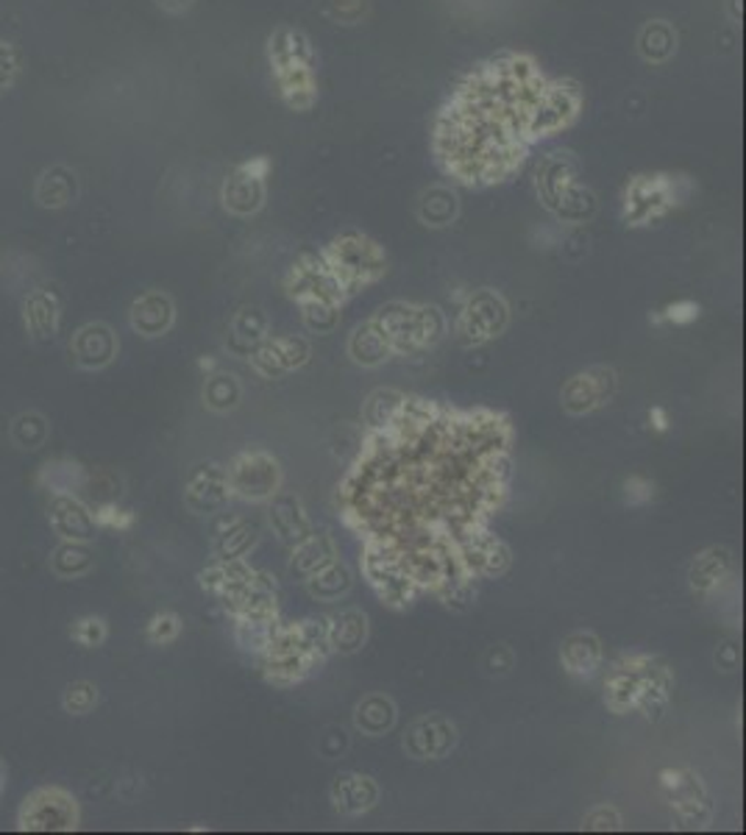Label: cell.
Returning a JSON list of instances; mask_svg holds the SVG:
<instances>
[{
    "mask_svg": "<svg viewBox=\"0 0 746 835\" xmlns=\"http://www.w3.org/2000/svg\"><path fill=\"white\" fill-rule=\"evenodd\" d=\"M546 78L529 54L480 62L454 87L432 129L435 162L465 187L507 182L533 149V125Z\"/></svg>",
    "mask_w": 746,
    "mask_h": 835,
    "instance_id": "6da1fadb",
    "label": "cell"
},
{
    "mask_svg": "<svg viewBox=\"0 0 746 835\" xmlns=\"http://www.w3.org/2000/svg\"><path fill=\"white\" fill-rule=\"evenodd\" d=\"M329 638H326V618H307V622L276 627L265 655V674L273 685H293L301 682L312 669L326 660Z\"/></svg>",
    "mask_w": 746,
    "mask_h": 835,
    "instance_id": "7a4b0ae2",
    "label": "cell"
},
{
    "mask_svg": "<svg viewBox=\"0 0 746 835\" xmlns=\"http://www.w3.org/2000/svg\"><path fill=\"white\" fill-rule=\"evenodd\" d=\"M273 78H276L278 96L296 112H307L318 101V81H315V56L309 40L298 29L282 25L271 34L267 42Z\"/></svg>",
    "mask_w": 746,
    "mask_h": 835,
    "instance_id": "3957f363",
    "label": "cell"
},
{
    "mask_svg": "<svg viewBox=\"0 0 746 835\" xmlns=\"http://www.w3.org/2000/svg\"><path fill=\"white\" fill-rule=\"evenodd\" d=\"M371 320L382 329L393 354H418L446 334L443 312L427 304H387Z\"/></svg>",
    "mask_w": 746,
    "mask_h": 835,
    "instance_id": "277c9868",
    "label": "cell"
},
{
    "mask_svg": "<svg viewBox=\"0 0 746 835\" xmlns=\"http://www.w3.org/2000/svg\"><path fill=\"white\" fill-rule=\"evenodd\" d=\"M332 271V276L338 278L340 287H343L345 296H354L362 287L380 282L387 273V256L380 245L373 243L365 234H340L338 240H332V245H326V251H320Z\"/></svg>",
    "mask_w": 746,
    "mask_h": 835,
    "instance_id": "5b68a950",
    "label": "cell"
},
{
    "mask_svg": "<svg viewBox=\"0 0 746 835\" xmlns=\"http://www.w3.org/2000/svg\"><path fill=\"white\" fill-rule=\"evenodd\" d=\"M81 822L78 800L62 785L31 791L18 811V829L23 833H73Z\"/></svg>",
    "mask_w": 746,
    "mask_h": 835,
    "instance_id": "8992f818",
    "label": "cell"
},
{
    "mask_svg": "<svg viewBox=\"0 0 746 835\" xmlns=\"http://www.w3.org/2000/svg\"><path fill=\"white\" fill-rule=\"evenodd\" d=\"M509 320L507 301L496 290H474L457 318V340L462 345H482L498 338Z\"/></svg>",
    "mask_w": 746,
    "mask_h": 835,
    "instance_id": "52a82bcc",
    "label": "cell"
},
{
    "mask_svg": "<svg viewBox=\"0 0 746 835\" xmlns=\"http://www.w3.org/2000/svg\"><path fill=\"white\" fill-rule=\"evenodd\" d=\"M226 476H229L231 493L245 502H267L282 487V465L276 457L265 454V451L238 454L226 469Z\"/></svg>",
    "mask_w": 746,
    "mask_h": 835,
    "instance_id": "ba28073f",
    "label": "cell"
},
{
    "mask_svg": "<svg viewBox=\"0 0 746 835\" xmlns=\"http://www.w3.org/2000/svg\"><path fill=\"white\" fill-rule=\"evenodd\" d=\"M580 109L582 92L574 81L557 78V81L546 84L544 98H540L538 103V112H535L533 125H529L533 143H540L546 136H555L563 129H569V125L580 118Z\"/></svg>",
    "mask_w": 746,
    "mask_h": 835,
    "instance_id": "9c48e42d",
    "label": "cell"
},
{
    "mask_svg": "<svg viewBox=\"0 0 746 835\" xmlns=\"http://www.w3.org/2000/svg\"><path fill=\"white\" fill-rule=\"evenodd\" d=\"M677 201L680 196H677V182L671 176L666 173L635 176L624 193V218L629 226H646L663 218L669 209H674Z\"/></svg>",
    "mask_w": 746,
    "mask_h": 835,
    "instance_id": "30bf717a",
    "label": "cell"
},
{
    "mask_svg": "<svg viewBox=\"0 0 746 835\" xmlns=\"http://www.w3.org/2000/svg\"><path fill=\"white\" fill-rule=\"evenodd\" d=\"M267 171H271L267 156H256V160L234 167L223 184V207L238 218H249V215L260 212L262 204H265Z\"/></svg>",
    "mask_w": 746,
    "mask_h": 835,
    "instance_id": "8fae6325",
    "label": "cell"
},
{
    "mask_svg": "<svg viewBox=\"0 0 746 835\" xmlns=\"http://www.w3.org/2000/svg\"><path fill=\"white\" fill-rule=\"evenodd\" d=\"M48 521L54 532L62 540H89L96 538V516H92V504L84 502L76 493H51L48 504Z\"/></svg>",
    "mask_w": 746,
    "mask_h": 835,
    "instance_id": "7c38bea8",
    "label": "cell"
},
{
    "mask_svg": "<svg viewBox=\"0 0 746 835\" xmlns=\"http://www.w3.org/2000/svg\"><path fill=\"white\" fill-rule=\"evenodd\" d=\"M231 496L229 476L218 462H198L184 485V502L193 513H215Z\"/></svg>",
    "mask_w": 746,
    "mask_h": 835,
    "instance_id": "4fadbf2b",
    "label": "cell"
},
{
    "mask_svg": "<svg viewBox=\"0 0 746 835\" xmlns=\"http://www.w3.org/2000/svg\"><path fill=\"white\" fill-rule=\"evenodd\" d=\"M616 393V371L613 367H593L588 374H577L563 387V407L571 415L591 413V409L602 407L604 402H611Z\"/></svg>",
    "mask_w": 746,
    "mask_h": 835,
    "instance_id": "5bb4252c",
    "label": "cell"
},
{
    "mask_svg": "<svg viewBox=\"0 0 746 835\" xmlns=\"http://www.w3.org/2000/svg\"><path fill=\"white\" fill-rule=\"evenodd\" d=\"M120 340L107 323H87L70 340V356L81 371H101L118 356Z\"/></svg>",
    "mask_w": 746,
    "mask_h": 835,
    "instance_id": "9a60e30c",
    "label": "cell"
},
{
    "mask_svg": "<svg viewBox=\"0 0 746 835\" xmlns=\"http://www.w3.org/2000/svg\"><path fill=\"white\" fill-rule=\"evenodd\" d=\"M457 727L443 716H427L415 722L404 738V749L418 760H440L454 749Z\"/></svg>",
    "mask_w": 746,
    "mask_h": 835,
    "instance_id": "2e32d148",
    "label": "cell"
},
{
    "mask_svg": "<svg viewBox=\"0 0 746 835\" xmlns=\"http://www.w3.org/2000/svg\"><path fill=\"white\" fill-rule=\"evenodd\" d=\"M131 329L143 338H162L173 329L176 323V307H173V298L167 293L151 290L143 293L131 304Z\"/></svg>",
    "mask_w": 746,
    "mask_h": 835,
    "instance_id": "e0dca14e",
    "label": "cell"
},
{
    "mask_svg": "<svg viewBox=\"0 0 746 835\" xmlns=\"http://www.w3.org/2000/svg\"><path fill=\"white\" fill-rule=\"evenodd\" d=\"M334 811L343 816H362L380 802V785L367 774H338L332 782Z\"/></svg>",
    "mask_w": 746,
    "mask_h": 835,
    "instance_id": "ac0fdd59",
    "label": "cell"
},
{
    "mask_svg": "<svg viewBox=\"0 0 746 835\" xmlns=\"http://www.w3.org/2000/svg\"><path fill=\"white\" fill-rule=\"evenodd\" d=\"M577 184V162L571 154H551L544 165L538 167V196L544 198L546 207L555 212L569 190Z\"/></svg>",
    "mask_w": 746,
    "mask_h": 835,
    "instance_id": "d6986e66",
    "label": "cell"
},
{
    "mask_svg": "<svg viewBox=\"0 0 746 835\" xmlns=\"http://www.w3.org/2000/svg\"><path fill=\"white\" fill-rule=\"evenodd\" d=\"M62 323V307L54 293L36 290L25 301V329L36 343H48L56 338Z\"/></svg>",
    "mask_w": 746,
    "mask_h": 835,
    "instance_id": "ffe728a7",
    "label": "cell"
},
{
    "mask_svg": "<svg viewBox=\"0 0 746 835\" xmlns=\"http://www.w3.org/2000/svg\"><path fill=\"white\" fill-rule=\"evenodd\" d=\"M326 638L329 649L340 655H354L367 638V618L360 611H340L338 616L326 618Z\"/></svg>",
    "mask_w": 746,
    "mask_h": 835,
    "instance_id": "44dd1931",
    "label": "cell"
},
{
    "mask_svg": "<svg viewBox=\"0 0 746 835\" xmlns=\"http://www.w3.org/2000/svg\"><path fill=\"white\" fill-rule=\"evenodd\" d=\"M560 660H563L569 674L593 677L602 666V644L593 633H574L566 638Z\"/></svg>",
    "mask_w": 746,
    "mask_h": 835,
    "instance_id": "7402d4cb",
    "label": "cell"
},
{
    "mask_svg": "<svg viewBox=\"0 0 746 835\" xmlns=\"http://www.w3.org/2000/svg\"><path fill=\"white\" fill-rule=\"evenodd\" d=\"M271 524L278 532V538L296 546L307 535H312V524H309L307 513H304L301 502L296 496H273L271 504Z\"/></svg>",
    "mask_w": 746,
    "mask_h": 835,
    "instance_id": "603a6c76",
    "label": "cell"
},
{
    "mask_svg": "<svg viewBox=\"0 0 746 835\" xmlns=\"http://www.w3.org/2000/svg\"><path fill=\"white\" fill-rule=\"evenodd\" d=\"M349 354L356 365L376 367L385 360H391L393 349H391V343H387L385 334H382V329L376 327L373 320H367V323L356 327L354 334H351Z\"/></svg>",
    "mask_w": 746,
    "mask_h": 835,
    "instance_id": "cb8c5ba5",
    "label": "cell"
},
{
    "mask_svg": "<svg viewBox=\"0 0 746 835\" xmlns=\"http://www.w3.org/2000/svg\"><path fill=\"white\" fill-rule=\"evenodd\" d=\"M267 338V318L262 315V309L245 307L234 315L229 329V351L234 354L251 356V351Z\"/></svg>",
    "mask_w": 746,
    "mask_h": 835,
    "instance_id": "d4e9b609",
    "label": "cell"
},
{
    "mask_svg": "<svg viewBox=\"0 0 746 835\" xmlns=\"http://www.w3.org/2000/svg\"><path fill=\"white\" fill-rule=\"evenodd\" d=\"M96 565V554L89 549V543L84 540H62L59 546L51 554V571H54L59 580H78V576H87Z\"/></svg>",
    "mask_w": 746,
    "mask_h": 835,
    "instance_id": "484cf974",
    "label": "cell"
},
{
    "mask_svg": "<svg viewBox=\"0 0 746 835\" xmlns=\"http://www.w3.org/2000/svg\"><path fill=\"white\" fill-rule=\"evenodd\" d=\"M334 557H338V549L329 535H307L293 546V571H298L307 580L326 563H332Z\"/></svg>",
    "mask_w": 746,
    "mask_h": 835,
    "instance_id": "4316f807",
    "label": "cell"
},
{
    "mask_svg": "<svg viewBox=\"0 0 746 835\" xmlns=\"http://www.w3.org/2000/svg\"><path fill=\"white\" fill-rule=\"evenodd\" d=\"M354 724L356 729H362L371 738L391 733L393 724H396V705L387 696H382V693H371V696H365L356 705Z\"/></svg>",
    "mask_w": 746,
    "mask_h": 835,
    "instance_id": "83f0119b",
    "label": "cell"
},
{
    "mask_svg": "<svg viewBox=\"0 0 746 835\" xmlns=\"http://www.w3.org/2000/svg\"><path fill=\"white\" fill-rule=\"evenodd\" d=\"M638 51L651 65H663L677 51V31L666 20H649L638 34Z\"/></svg>",
    "mask_w": 746,
    "mask_h": 835,
    "instance_id": "f1b7e54d",
    "label": "cell"
},
{
    "mask_svg": "<svg viewBox=\"0 0 746 835\" xmlns=\"http://www.w3.org/2000/svg\"><path fill=\"white\" fill-rule=\"evenodd\" d=\"M733 571V557H729L727 549H718V546H713V549L702 551V554L693 560L691 565V587L693 591H713V587L718 585V582L724 580V576Z\"/></svg>",
    "mask_w": 746,
    "mask_h": 835,
    "instance_id": "f546056e",
    "label": "cell"
},
{
    "mask_svg": "<svg viewBox=\"0 0 746 835\" xmlns=\"http://www.w3.org/2000/svg\"><path fill=\"white\" fill-rule=\"evenodd\" d=\"M254 543L256 529L249 521H243V518H229V524L215 532V554H218L220 563H226V560H243Z\"/></svg>",
    "mask_w": 746,
    "mask_h": 835,
    "instance_id": "4dcf8cb0",
    "label": "cell"
},
{
    "mask_svg": "<svg viewBox=\"0 0 746 835\" xmlns=\"http://www.w3.org/2000/svg\"><path fill=\"white\" fill-rule=\"evenodd\" d=\"M87 469H81L73 460H54L42 465L40 485L48 487L51 493H76L87 487Z\"/></svg>",
    "mask_w": 746,
    "mask_h": 835,
    "instance_id": "1f68e13d",
    "label": "cell"
},
{
    "mask_svg": "<svg viewBox=\"0 0 746 835\" xmlns=\"http://www.w3.org/2000/svg\"><path fill=\"white\" fill-rule=\"evenodd\" d=\"M457 212H460V201L449 187H432L418 204V218L424 220V226H435V229L454 223Z\"/></svg>",
    "mask_w": 746,
    "mask_h": 835,
    "instance_id": "d6a6232c",
    "label": "cell"
},
{
    "mask_svg": "<svg viewBox=\"0 0 746 835\" xmlns=\"http://www.w3.org/2000/svg\"><path fill=\"white\" fill-rule=\"evenodd\" d=\"M307 587L315 598H326V602H334V598L345 596L351 587V571L343 563L332 560L326 563L323 569L315 571L312 576H307Z\"/></svg>",
    "mask_w": 746,
    "mask_h": 835,
    "instance_id": "836d02e7",
    "label": "cell"
},
{
    "mask_svg": "<svg viewBox=\"0 0 746 835\" xmlns=\"http://www.w3.org/2000/svg\"><path fill=\"white\" fill-rule=\"evenodd\" d=\"M201 398L212 413H229V409L238 407L240 398H243V387H240L234 374H220L218 371V374L207 376Z\"/></svg>",
    "mask_w": 746,
    "mask_h": 835,
    "instance_id": "e575fe53",
    "label": "cell"
},
{
    "mask_svg": "<svg viewBox=\"0 0 746 835\" xmlns=\"http://www.w3.org/2000/svg\"><path fill=\"white\" fill-rule=\"evenodd\" d=\"M404 393L398 391H376L367 396L365 407H362V418L371 429H387L398 418L404 407Z\"/></svg>",
    "mask_w": 746,
    "mask_h": 835,
    "instance_id": "d590c367",
    "label": "cell"
},
{
    "mask_svg": "<svg viewBox=\"0 0 746 835\" xmlns=\"http://www.w3.org/2000/svg\"><path fill=\"white\" fill-rule=\"evenodd\" d=\"M48 435H51V424H48V418L40 413L18 415V418L12 421V429H9L12 443L23 451L42 449V446L48 443Z\"/></svg>",
    "mask_w": 746,
    "mask_h": 835,
    "instance_id": "8d00e7d4",
    "label": "cell"
},
{
    "mask_svg": "<svg viewBox=\"0 0 746 835\" xmlns=\"http://www.w3.org/2000/svg\"><path fill=\"white\" fill-rule=\"evenodd\" d=\"M76 198V176H70L67 171H48L42 176L40 187H36V201L42 207H67V204Z\"/></svg>",
    "mask_w": 746,
    "mask_h": 835,
    "instance_id": "74e56055",
    "label": "cell"
},
{
    "mask_svg": "<svg viewBox=\"0 0 746 835\" xmlns=\"http://www.w3.org/2000/svg\"><path fill=\"white\" fill-rule=\"evenodd\" d=\"M298 307H301V320L309 332L326 334L340 327V304L307 298V301H298Z\"/></svg>",
    "mask_w": 746,
    "mask_h": 835,
    "instance_id": "f35d334b",
    "label": "cell"
},
{
    "mask_svg": "<svg viewBox=\"0 0 746 835\" xmlns=\"http://www.w3.org/2000/svg\"><path fill=\"white\" fill-rule=\"evenodd\" d=\"M98 700H101V693H98V685L87 680L70 682L62 693V707H65L70 716H87V713L96 711Z\"/></svg>",
    "mask_w": 746,
    "mask_h": 835,
    "instance_id": "ab89813d",
    "label": "cell"
},
{
    "mask_svg": "<svg viewBox=\"0 0 746 835\" xmlns=\"http://www.w3.org/2000/svg\"><path fill=\"white\" fill-rule=\"evenodd\" d=\"M273 345H276L278 362L285 367V374L298 371L309 362V343L304 338H273Z\"/></svg>",
    "mask_w": 746,
    "mask_h": 835,
    "instance_id": "60d3db41",
    "label": "cell"
},
{
    "mask_svg": "<svg viewBox=\"0 0 746 835\" xmlns=\"http://www.w3.org/2000/svg\"><path fill=\"white\" fill-rule=\"evenodd\" d=\"M92 516H96V524L103 529H118V532H125V529L134 524V513L120 507L118 502H98L92 504Z\"/></svg>",
    "mask_w": 746,
    "mask_h": 835,
    "instance_id": "b9f144b4",
    "label": "cell"
},
{
    "mask_svg": "<svg viewBox=\"0 0 746 835\" xmlns=\"http://www.w3.org/2000/svg\"><path fill=\"white\" fill-rule=\"evenodd\" d=\"M70 635L76 644L87 646V649H96V646H101L103 640L109 638V627L101 616H84L73 624Z\"/></svg>",
    "mask_w": 746,
    "mask_h": 835,
    "instance_id": "7bdbcfd3",
    "label": "cell"
},
{
    "mask_svg": "<svg viewBox=\"0 0 746 835\" xmlns=\"http://www.w3.org/2000/svg\"><path fill=\"white\" fill-rule=\"evenodd\" d=\"M178 633H182V618H178L176 613H167V611L156 613V616L149 622V627H145V638L156 646L173 644V640L178 638Z\"/></svg>",
    "mask_w": 746,
    "mask_h": 835,
    "instance_id": "ee69618b",
    "label": "cell"
},
{
    "mask_svg": "<svg viewBox=\"0 0 746 835\" xmlns=\"http://www.w3.org/2000/svg\"><path fill=\"white\" fill-rule=\"evenodd\" d=\"M585 829H622V813L607 805L593 807L585 818Z\"/></svg>",
    "mask_w": 746,
    "mask_h": 835,
    "instance_id": "f6af8a7d",
    "label": "cell"
},
{
    "mask_svg": "<svg viewBox=\"0 0 746 835\" xmlns=\"http://www.w3.org/2000/svg\"><path fill=\"white\" fill-rule=\"evenodd\" d=\"M627 502L629 504H646L651 496H655V485H651L649 480H644V476H633V480H627Z\"/></svg>",
    "mask_w": 746,
    "mask_h": 835,
    "instance_id": "bcb514c9",
    "label": "cell"
},
{
    "mask_svg": "<svg viewBox=\"0 0 746 835\" xmlns=\"http://www.w3.org/2000/svg\"><path fill=\"white\" fill-rule=\"evenodd\" d=\"M699 318V304L693 301H677L666 309L663 320H671V323H691V320Z\"/></svg>",
    "mask_w": 746,
    "mask_h": 835,
    "instance_id": "7dc6e473",
    "label": "cell"
},
{
    "mask_svg": "<svg viewBox=\"0 0 746 835\" xmlns=\"http://www.w3.org/2000/svg\"><path fill=\"white\" fill-rule=\"evenodd\" d=\"M716 663H722L724 671L738 669V649H735V646H724L722 652L716 655Z\"/></svg>",
    "mask_w": 746,
    "mask_h": 835,
    "instance_id": "c3c4849f",
    "label": "cell"
},
{
    "mask_svg": "<svg viewBox=\"0 0 746 835\" xmlns=\"http://www.w3.org/2000/svg\"><path fill=\"white\" fill-rule=\"evenodd\" d=\"M156 3H160V9H165V12L171 14H182L193 7V0H156Z\"/></svg>",
    "mask_w": 746,
    "mask_h": 835,
    "instance_id": "681fc988",
    "label": "cell"
},
{
    "mask_svg": "<svg viewBox=\"0 0 746 835\" xmlns=\"http://www.w3.org/2000/svg\"><path fill=\"white\" fill-rule=\"evenodd\" d=\"M649 421H655V424H651V427L658 429V432H663V429L669 427V418H666V413H663V409H660V407L651 409V413H649Z\"/></svg>",
    "mask_w": 746,
    "mask_h": 835,
    "instance_id": "f907efd6",
    "label": "cell"
},
{
    "mask_svg": "<svg viewBox=\"0 0 746 835\" xmlns=\"http://www.w3.org/2000/svg\"><path fill=\"white\" fill-rule=\"evenodd\" d=\"M198 365H201V371H215V360H212V356H204V360L198 362Z\"/></svg>",
    "mask_w": 746,
    "mask_h": 835,
    "instance_id": "816d5d0a",
    "label": "cell"
},
{
    "mask_svg": "<svg viewBox=\"0 0 746 835\" xmlns=\"http://www.w3.org/2000/svg\"><path fill=\"white\" fill-rule=\"evenodd\" d=\"M3 788H7V766L0 760V794H3Z\"/></svg>",
    "mask_w": 746,
    "mask_h": 835,
    "instance_id": "f5cc1de1",
    "label": "cell"
},
{
    "mask_svg": "<svg viewBox=\"0 0 746 835\" xmlns=\"http://www.w3.org/2000/svg\"><path fill=\"white\" fill-rule=\"evenodd\" d=\"M729 7H733V12H729V18H733V20H740V9H738V0H729Z\"/></svg>",
    "mask_w": 746,
    "mask_h": 835,
    "instance_id": "db71d44e",
    "label": "cell"
}]
</instances>
